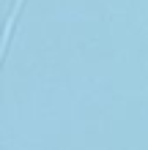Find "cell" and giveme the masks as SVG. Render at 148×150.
I'll return each instance as SVG.
<instances>
[{
  "label": "cell",
  "mask_w": 148,
  "mask_h": 150,
  "mask_svg": "<svg viewBox=\"0 0 148 150\" xmlns=\"http://www.w3.org/2000/svg\"><path fill=\"white\" fill-rule=\"evenodd\" d=\"M22 3H25V0H14V3H11V11H8V19H6V41H3V55L8 52V47H11L14 25H16V16H19V11H22Z\"/></svg>",
  "instance_id": "obj_1"
}]
</instances>
